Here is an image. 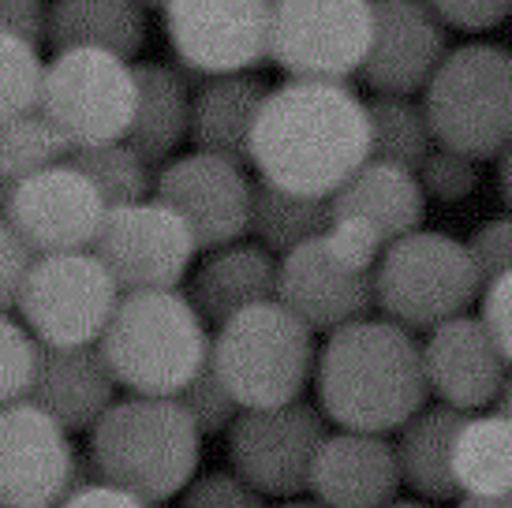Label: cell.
Listing matches in <instances>:
<instances>
[{
    "label": "cell",
    "mask_w": 512,
    "mask_h": 508,
    "mask_svg": "<svg viewBox=\"0 0 512 508\" xmlns=\"http://www.w3.org/2000/svg\"><path fill=\"white\" fill-rule=\"evenodd\" d=\"M120 284L94 251L34 254L15 311L38 344H98Z\"/></svg>",
    "instance_id": "ba28073f"
},
{
    "label": "cell",
    "mask_w": 512,
    "mask_h": 508,
    "mask_svg": "<svg viewBox=\"0 0 512 508\" xmlns=\"http://www.w3.org/2000/svg\"><path fill=\"white\" fill-rule=\"evenodd\" d=\"M191 90L169 64H135V113L124 139L150 169L169 161L187 142Z\"/></svg>",
    "instance_id": "d4e9b609"
},
{
    "label": "cell",
    "mask_w": 512,
    "mask_h": 508,
    "mask_svg": "<svg viewBox=\"0 0 512 508\" xmlns=\"http://www.w3.org/2000/svg\"><path fill=\"white\" fill-rule=\"evenodd\" d=\"M423 113L438 146L494 161L512 142V49L460 45L423 86Z\"/></svg>",
    "instance_id": "8992f818"
},
{
    "label": "cell",
    "mask_w": 512,
    "mask_h": 508,
    "mask_svg": "<svg viewBox=\"0 0 512 508\" xmlns=\"http://www.w3.org/2000/svg\"><path fill=\"white\" fill-rule=\"evenodd\" d=\"M75 169L86 172V180L98 187L105 206H124L135 198H146L154 187V172L143 157L128 146V139L94 142V146H75L68 154Z\"/></svg>",
    "instance_id": "4dcf8cb0"
},
{
    "label": "cell",
    "mask_w": 512,
    "mask_h": 508,
    "mask_svg": "<svg viewBox=\"0 0 512 508\" xmlns=\"http://www.w3.org/2000/svg\"><path fill=\"white\" fill-rule=\"evenodd\" d=\"M445 30H494L512 15V0H423Z\"/></svg>",
    "instance_id": "f35d334b"
},
{
    "label": "cell",
    "mask_w": 512,
    "mask_h": 508,
    "mask_svg": "<svg viewBox=\"0 0 512 508\" xmlns=\"http://www.w3.org/2000/svg\"><path fill=\"white\" fill-rule=\"evenodd\" d=\"M374 0H270L273 60L288 79L348 83L370 49Z\"/></svg>",
    "instance_id": "30bf717a"
},
{
    "label": "cell",
    "mask_w": 512,
    "mask_h": 508,
    "mask_svg": "<svg viewBox=\"0 0 512 508\" xmlns=\"http://www.w3.org/2000/svg\"><path fill=\"white\" fill-rule=\"evenodd\" d=\"M49 30V0H0V34H12L42 49Z\"/></svg>",
    "instance_id": "7bdbcfd3"
},
{
    "label": "cell",
    "mask_w": 512,
    "mask_h": 508,
    "mask_svg": "<svg viewBox=\"0 0 512 508\" xmlns=\"http://www.w3.org/2000/svg\"><path fill=\"white\" fill-rule=\"evenodd\" d=\"M251 180L240 161L206 150L172 154L157 165L154 198L180 213L199 251L243 240L251 221Z\"/></svg>",
    "instance_id": "9a60e30c"
},
{
    "label": "cell",
    "mask_w": 512,
    "mask_h": 508,
    "mask_svg": "<svg viewBox=\"0 0 512 508\" xmlns=\"http://www.w3.org/2000/svg\"><path fill=\"white\" fill-rule=\"evenodd\" d=\"M98 348L120 389L176 396L210 359V333L199 307L180 288L120 292Z\"/></svg>",
    "instance_id": "277c9868"
},
{
    "label": "cell",
    "mask_w": 512,
    "mask_h": 508,
    "mask_svg": "<svg viewBox=\"0 0 512 508\" xmlns=\"http://www.w3.org/2000/svg\"><path fill=\"white\" fill-rule=\"evenodd\" d=\"M42 49L38 45L0 34V127L15 116L38 109V90H42Z\"/></svg>",
    "instance_id": "d6a6232c"
},
{
    "label": "cell",
    "mask_w": 512,
    "mask_h": 508,
    "mask_svg": "<svg viewBox=\"0 0 512 508\" xmlns=\"http://www.w3.org/2000/svg\"><path fill=\"white\" fill-rule=\"evenodd\" d=\"M210 337V367L240 408H273L299 400L314 378V329L281 299L236 311Z\"/></svg>",
    "instance_id": "5b68a950"
},
{
    "label": "cell",
    "mask_w": 512,
    "mask_h": 508,
    "mask_svg": "<svg viewBox=\"0 0 512 508\" xmlns=\"http://www.w3.org/2000/svg\"><path fill=\"white\" fill-rule=\"evenodd\" d=\"M262 299H277V254L262 243L232 240L210 247L191 277V303L206 325H221Z\"/></svg>",
    "instance_id": "cb8c5ba5"
},
{
    "label": "cell",
    "mask_w": 512,
    "mask_h": 508,
    "mask_svg": "<svg viewBox=\"0 0 512 508\" xmlns=\"http://www.w3.org/2000/svg\"><path fill=\"white\" fill-rule=\"evenodd\" d=\"M277 299L314 333H329L374 311V269H348L322 240L299 243L277 262Z\"/></svg>",
    "instance_id": "d6986e66"
},
{
    "label": "cell",
    "mask_w": 512,
    "mask_h": 508,
    "mask_svg": "<svg viewBox=\"0 0 512 508\" xmlns=\"http://www.w3.org/2000/svg\"><path fill=\"white\" fill-rule=\"evenodd\" d=\"M270 86L255 71H225L206 75V83L191 94V124L187 139L195 150L221 154L247 165L251 161V127H255L258 105Z\"/></svg>",
    "instance_id": "603a6c76"
},
{
    "label": "cell",
    "mask_w": 512,
    "mask_h": 508,
    "mask_svg": "<svg viewBox=\"0 0 512 508\" xmlns=\"http://www.w3.org/2000/svg\"><path fill=\"white\" fill-rule=\"evenodd\" d=\"M419 352H423L427 389L441 404H453L460 411L490 408L509 378V363L498 352L490 329L483 318H471L468 311L427 329Z\"/></svg>",
    "instance_id": "ac0fdd59"
},
{
    "label": "cell",
    "mask_w": 512,
    "mask_h": 508,
    "mask_svg": "<svg viewBox=\"0 0 512 508\" xmlns=\"http://www.w3.org/2000/svg\"><path fill=\"white\" fill-rule=\"evenodd\" d=\"M370 157L367 101L348 83L285 79L270 86L251 127L258 180L329 198Z\"/></svg>",
    "instance_id": "6da1fadb"
},
{
    "label": "cell",
    "mask_w": 512,
    "mask_h": 508,
    "mask_svg": "<svg viewBox=\"0 0 512 508\" xmlns=\"http://www.w3.org/2000/svg\"><path fill=\"white\" fill-rule=\"evenodd\" d=\"M34 355H38V340L30 337L27 325L0 311V404L27 396Z\"/></svg>",
    "instance_id": "d590c367"
},
{
    "label": "cell",
    "mask_w": 512,
    "mask_h": 508,
    "mask_svg": "<svg viewBox=\"0 0 512 508\" xmlns=\"http://www.w3.org/2000/svg\"><path fill=\"white\" fill-rule=\"evenodd\" d=\"M367 120L370 157L397 161L404 169H419V161L434 146L423 101H415L412 94H374L367 101Z\"/></svg>",
    "instance_id": "f546056e"
},
{
    "label": "cell",
    "mask_w": 512,
    "mask_h": 508,
    "mask_svg": "<svg viewBox=\"0 0 512 508\" xmlns=\"http://www.w3.org/2000/svg\"><path fill=\"white\" fill-rule=\"evenodd\" d=\"M105 198L83 169L60 161L19 180L8 206V225L23 236L34 254L90 251L105 221Z\"/></svg>",
    "instance_id": "2e32d148"
},
{
    "label": "cell",
    "mask_w": 512,
    "mask_h": 508,
    "mask_svg": "<svg viewBox=\"0 0 512 508\" xmlns=\"http://www.w3.org/2000/svg\"><path fill=\"white\" fill-rule=\"evenodd\" d=\"M415 176H419L427 198H438V202H464V198L475 195V187H479V161L434 142L430 154L419 161Z\"/></svg>",
    "instance_id": "e575fe53"
},
{
    "label": "cell",
    "mask_w": 512,
    "mask_h": 508,
    "mask_svg": "<svg viewBox=\"0 0 512 508\" xmlns=\"http://www.w3.org/2000/svg\"><path fill=\"white\" fill-rule=\"evenodd\" d=\"M116 378L98 344H38L27 396L68 434L90 430L116 400Z\"/></svg>",
    "instance_id": "44dd1931"
},
{
    "label": "cell",
    "mask_w": 512,
    "mask_h": 508,
    "mask_svg": "<svg viewBox=\"0 0 512 508\" xmlns=\"http://www.w3.org/2000/svg\"><path fill=\"white\" fill-rule=\"evenodd\" d=\"M326 415L303 396L273 408H240L228 423V467L258 497L307 494L311 464L326 438Z\"/></svg>",
    "instance_id": "8fae6325"
},
{
    "label": "cell",
    "mask_w": 512,
    "mask_h": 508,
    "mask_svg": "<svg viewBox=\"0 0 512 508\" xmlns=\"http://www.w3.org/2000/svg\"><path fill=\"white\" fill-rule=\"evenodd\" d=\"M90 251L113 273L120 292L180 288L199 254V243L180 213L161 198H135L109 206Z\"/></svg>",
    "instance_id": "7c38bea8"
},
{
    "label": "cell",
    "mask_w": 512,
    "mask_h": 508,
    "mask_svg": "<svg viewBox=\"0 0 512 508\" xmlns=\"http://www.w3.org/2000/svg\"><path fill=\"white\" fill-rule=\"evenodd\" d=\"M165 0H143V8H161Z\"/></svg>",
    "instance_id": "7dc6e473"
},
{
    "label": "cell",
    "mask_w": 512,
    "mask_h": 508,
    "mask_svg": "<svg viewBox=\"0 0 512 508\" xmlns=\"http://www.w3.org/2000/svg\"><path fill=\"white\" fill-rule=\"evenodd\" d=\"M68 154H72V142L60 135V127L42 109H30L0 127V172L15 184L68 161Z\"/></svg>",
    "instance_id": "1f68e13d"
},
{
    "label": "cell",
    "mask_w": 512,
    "mask_h": 508,
    "mask_svg": "<svg viewBox=\"0 0 512 508\" xmlns=\"http://www.w3.org/2000/svg\"><path fill=\"white\" fill-rule=\"evenodd\" d=\"M314 393L326 423L370 434L397 430L430 396L412 329L370 314L329 329L314 359Z\"/></svg>",
    "instance_id": "7a4b0ae2"
},
{
    "label": "cell",
    "mask_w": 512,
    "mask_h": 508,
    "mask_svg": "<svg viewBox=\"0 0 512 508\" xmlns=\"http://www.w3.org/2000/svg\"><path fill=\"white\" fill-rule=\"evenodd\" d=\"M494 408H498L505 419H512V370H509V378H505V385H501V393H498V400H494Z\"/></svg>",
    "instance_id": "f6af8a7d"
},
{
    "label": "cell",
    "mask_w": 512,
    "mask_h": 508,
    "mask_svg": "<svg viewBox=\"0 0 512 508\" xmlns=\"http://www.w3.org/2000/svg\"><path fill=\"white\" fill-rule=\"evenodd\" d=\"M479 299L468 247L445 232L415 228L389 240L374 266V307L404 329H434Z\"/></svg>",
    "instance_id": "52a82bcc"
},
{
    "label": "cell",
    "mask_w": 512,
    "mask_h": 508,
    "mask_svg": "<svg viewBox=\"0 0 512 508\" xmlns=\"http://www.w3.org/2000/svg\"><path fill=\"white\" fill-rule=\"evenodd\" d=\"M180 501H184V505H225L228 508V505H258L262 497L228 467V471H206V475L195 471V479L180 490Z\"/></svg>",
    "instance_id": "ab89813d"
},
{
    "label": "cell",
    "mask_w": 512,
    "mask_h": 508,
    "mask_svg": "<svg viewBox=\"0 0 512 508\" xmlns=\"http://www.w3.org/2000/svg\"><path fill=\"white\" fill-rule=\"evenodd\" d=\"M90 434V467L124 486L139 505L180 497L202 460V434L176 396H116Z\"/></svg>",
    "instance_id": "3957f363"
},
{
    "label": "cell",
    "mask_w": 512,
    "mask_h": 508,
    "mask_svg": "<svg viewBox=\"0 0 512 508\" xmlns=\"http://www.w3.org/2000/svg\"><path fill=\"white\" fill-rule=\"evenodd\" d=\"M42 109L75 146L124 139L135 113V64L109 49H57L45 60Z\"/></svg>",
    "instance_id": "9c48e42d"
},
{
    "label": "cell",
    "mask_w": 512,
    "mask_h": 508,
    "mask_svg": "<svg viewBox=\"0 0 512 508\" xmlns=\"http://www.w3.org/2000/svg\"><path fill=\"white\" fill-rule=\"evenodd\" d=\"M479 299H483V314L479 318L490 329L498 352L505 355V363L512 370V269L501 273L494 284H486L483 292H479Z\"/></svg>",
    "instance_id": "b9f144b4"
},
{
    "label": "cell",
    "mask_w": 512,
    "mask_h": 508,
    "mask_svg": "<svg viewBox=\"0 0 512 508\" xmlns=\"http://www.w3.org/2000/svg\"><path fill=\"white\" fill-rule=\"evenodd\" d=\"M180 408L191 415V423L199 426V434H225L228 423L240 415V400L228 393V385L217 378V370L210 367V359L202 363V370L187 381L184 389L176 393Z\"/></svg>",
    "instance_id": "836d02e7"
},
{
    "label": "cell",
    "mask_w": 512,
    "mask_h": 508,
    "mask_svg": "<svg viewBox=\"0 0 512 508\" xmlns=\"http://www.w3.org/2000/svg\"><path fill=\"white\" fill-rule=\"evenodd\" d=\"M307 490L337 508L389 505L404 490L397 449L385 441V434L341 426V434H326L318 445Z\"/></svg>",
    "instance_id": "ffe728a7"
},
{
    "label": "cell",
    "mask_w": 512,
    "mask_h": 508,
    "mask_svg": "<svg viewBox=\"0 0 512 508\" xmlns=\"http://www.w3.org/2000/svg\"><path fill=\"white\" fill-rule=\"evenodd\" d=\"M318 240L329 251V258H337L348 269H374L385 247L382 232L363 217H329Z\"/></svg>",
    "instance_id": "8d00e7d4"
},
{
    "label": "cell",
    "mask_w": 512,
    "mask_h": 508,
    "mask_svg": "<svg viewBox=\"0 0 512 508\" xmlns=\"http://www.w3.org/2000/svg\"><path fill=\"white\" fill-rule=\"evenodd\" d=\"M30 262H34V251L8 221H0V311H15V299L27 281Z\"/></svg>",
    "instance_id": "60d3db41"
},
{
    "label": "cell",
    "mask_w": 512,
    "mask_h": 508,
    "mask_svg": "<svg viewBox=\"0 0 512 508\" xmlns=\"http://www.w3.org/2000/svg\"><path fill=\"white\" fill-rule=\"evenodd\" d=\"M72 434L30 396L0 404V505H60L75 479Z\"/></svg>",
    "instance_id": "5bb4252c"
},
{
    "label": "cell",
    "mask_w": 512,
    "mask_h": 508,
    "mask_svg": "<svg viewBox=\"0 0 512 508\" xmlns=\"http://www.w3.org/2000/svg\"><path fill=\"white\" fill-rule=\"evenodd\" d=\"M464 247H468V258L479 277V292H483L486 284H494L501 273L512 269V217H494V221L479 225Z\"/></svg>",
    "instance_id": "74e56055"
},
{
    "label": "cell",
    "mask_w": 512,
    "mask_h": 508,
    "mask_svg": "<svg viewBox=\"0 0 512 508\" xmlns=\"http://www.w3.org/2000/svg\"><path fill=\"white\" fill-rule=\"evenodd\" d=\"M172 57L195 75L255 71L270 45V0H165Z\"/></svg>",
    "instance_id": "4fadbf2b"
},
{
    "label": "cell",
    "mask_w": 512,
    "mask_h": 508,
    "mask_svg": "<svg viewBox=\"0 0 512 508\" xmlns=\"http://www.w3.org/2000/svg\"><path fill=\"white\" fill-rule=\"evenodd\" d=\"M445 53L449 30L423 0H374V30L359 79L374 94H419Z\"/></svg>",
    "instance_id": "e0dca14e"
},
{
    "label": "cell",
    "mask_w": 512,
    "mask_h": 508,
    "mask_svg": "<svg viewBox=\"0 0 512 508\" xmlns=\"http://www.w3.org/2000/svg\"><path fill=\"white\" fill-rule=\"evenodd\" d=\"M12 191H15V180H8V176L0 172V221H8V206H12Z\"/></svg>",
    "instance_id": "bcb514c9"
},
{
    "label": "cell",
    "mask_w": 512,
    "mask_h": 508,
    "mask_svg": "<svg viewBox=\"0 0 512 508\" xmlns=\"http://www.w3.org/2000/svg\"><path fill=\"white\" fill-rule=\"evenodd\" d=\"M453 482L464 505H486V497L512 486V419L468 415L453 441Z\"/></svg>",
    "instance_id": "83f0119b"
},
{
    "label": "cell",
    "mask_w": 512,
    "mask_h": 508,
    "mask_svg": "<svg viewBox=\"0 0 512 508\" xmlns=\"http://www.w3.org/2000/svg\"><path fill=\"white\" fill-rule=\"evenodd\" d=\"M45 42L53 49H109L135 60L146 45L143 0H49Z\"/></svg>",
    "instance_id": "4316f807"
},
{
    "label": "cell",
    "mask_w": 512,
    "mask_h": 508,
    "mask_svg": "<svg viewBox=\"0 0 512 508\" xmlns=\"http://www.w3.org/2000/svg\"><path fill=\"white\" fill-rule=\"evenodd\" d=\"M329 217H363L389 243L423 228L427 191L419 184L415 169H404L397 161H382V157H367L329 195Z\"/></svg>",
    "instance_id": "7402d4cb"
},
{
    "label": "cell",
    "mask_w": 512,
    "mask_h": 508,
    "mask_svg": "<svg viewBox=\"0 0 512 508\" xmlns=\"http://www.w3.org/2000/svg\"><path fill=\"white\" fill-rule=\"evenodd\" d=\"M471 411H460L453 404H423L412 419L397 426V467L400 482L423 501H449L456 497L453 482V441Z\"/></svg>",
    "instance_id": "484cf974"
},
{
    "label": "cell",
    "mask_w": 512,
    "mask_h": 508,
    "mask_svg": "<svg viewBox=\"0 0 512 508\" xmlns=\"http://www.w3.org/2000/svg\"><path fill=\"white\" fill-rule=\"evenodd\" d=\"M498 191H501V202L512 210V142L498 154Z\"/></svg>",
    "instance_id": "ee69618b"
},
{
    "label": "cell",
    "mask_w": 512,
    "mask_h": 508,
    "mask_svg": "<svg viewBox=\"0 0 512 508\" xmlns=\"http://www.w3.org/2000/svg\"><path fill=\"white\" fill-rule=\"evenodd\" d=\"M326 225H329V198L296 195V191L273 187L266 180H258L251 187V221H247V232L266 251L277 254V258L288 254L292 247H299V243L322 236Z\"/></svg>",
    "instance_id": "f1b7e54d"
}]
</instances>
